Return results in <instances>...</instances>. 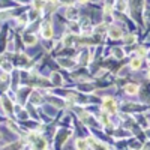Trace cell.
I'll use <instances>...</instances> for the list:
<instances>
[{"mask_svg": "<svg viewBox=\"0 0 150 150\" xmlns=\"http://www.w3.org/2000/svg\"><path fill=\"white\" fill-rule=\"evenodd\" d=\"M104 108H105L107 111H110V112H114V111H116V102H114V99H111V98L105 99Z\"/></svg>", "mask_w": 150, "mask_h": 150, "instance_id": "cell-1", "label": "cell"}, {"mask_svg": "<svg viewBox=\"0 0 150 150\" xmlns=\"http://www.w3.org/2000/svg\"><path fill=\"white\" fill-rule=\"evenodd\" d=\"M108 36L111 38V39H119V38L122 36L120 27H111V29L108 30Z\"/></svg>", "mask_w": 150, "mask_h": 150, "instance_id": "cell-2", "label": "cell"}, {"mask_svg": "<svg viewBox=\"0 0 150 150\" xmlns=\"http://www.w3.org/2000/svg\"><path fill=\"white\" fill-rule=\"evenodd\" d=\"M42 35H44V38H45V39H50V38L53 36V29H51V26H50V24H44V30H42Z\"/></svg>", "mask_w": 150, "mask_h": 150, "instance_id": "cell-3", "label": "cell"}, {"mask_svg": "<svg viewBox=\"0 0 150 150\" xmlns=\"http://www.w3.org/2000/svg\"><path fill=\"white\" fill-rule=\"evenodd\" d=\"M2 102H3V107H5L6 112H12L14 107H12V102L9 101V99H8V98H3V99H2Z\"/></svg>", "mask_w": 150, "mask_h": 150, "instance_id": "cell-4", "label": "cell"}, {"mask_svg": "<svg viewBox=\"0 0 150 150\" xmlns=\"http://www.w3.org/2000/svg\"><path fill=\"white\" fill-rule=\"evenodd\" d=\"M23 146V141H18V143H14V144H9L8 147H5L3 150H20Z\"/></svg>", "mask_w": 150, "mask_h": 150, "instance_id": "cell-5", "label": "cell"}, {"mask_svg": "<svg viewBox=\"0 0 150 150\" xmlns=\"http://www.w3.org/2000/svg\"><path fill=\"white\" fill-rule=\"evenodd\" d=\"M24 44L26 45H33V44H36V38L35 36H32V35H29V36H24Z\"/></svg>", "mask_w": 150, "mask_h": 150, "instance_id": "cell-6", "label": "cell"}, {"mask_svg": "<svg viewBox=\"0 0 150 150\" xmlns=\"http://www.w3.org/2000/svg\"><path fill=\"white\" fill-rule=\"evenodd\" d=\"M126 92L129 95H135L137 92H138V87H137L135 84H129V86H126Z\"/></svg>", "mask_w": 150, "mask_h": 150, "instance_id": "cell-7", "label": "cell"}, {"mask_svg": "<svg viewBox=\"0 0 150 150\" xmlns=\"http://www.w3.org/2000/svg\"><path fill=\"white\" fill-rule=\"evenodd\" d=\"M140 66H141V60H140V59H132L131 68H132V69H138Z\"/></svg>", "mask_w": 150, "mask_h": 150, "instance_id": "cell-8", "label": "cell"}, {"mask_svg": "<svg viewBox=\"0 0 150 150\" xmlns=\"http://www.w3.org/2000/svg\"><path fill=\"white\" fill-rule=\"evenodd\" d=\"M77 147H78V150H86L87 149V143L84 140H77Z\"/></svg>", "mask_w": 150, "mask_h": 150, "instance_id": "cell-9", "label": "cell"}, {"mask_svg": "<svg viewBox=\"0 0 150 150\" xmlns=\"http://www.w3.org/2000/svg\"><path fill=\"white\" fill-rule=\"evenodd\" d=\"M32 102L33 104H39L41 102V96L38 93H32Z\"/></svg>", "mask_w": 150, "mask_h": 150, "instance_id": "cell-10", "label": "cell"}, {"mask_svg": "<svg viewBox=\"0 0 150 150\" xmlns=\"http://www.w3.org/2000/svg\"><path fill=\"white\" fill-rule=\"evenodd\" d=\"M53 81H54V84H56V86H60L62 78H60V75H59V74H53Z\"/></svg>", "mask_w": 150, "mask_h": 150, "instance_id": "cell-11", "label": "cell"}, {"mask_svg": "<svg viewBox=\"0 0 150 150\" xmlns=\"http://www.w3.org/2000/svg\"><path fill=\"white\" fill-rule=\"evenodd\" d=\"M35 8L36 9H42L44 8V2L42 0H35Z\"/></svg>", "mask_w": 150, "mask_h": 150, "instance_id": "cell-12", "label": "cell"}, {"mask_svg": "<svg viewBox=\"0 0 150 150\" xmlns=\"http://www.w3.org/2000/svg\"><path fill=\"white\" fill-rule=\"evenodd\" d=\"M114 56H116L117 59H122V57H123V53H122V50L116 48V50H114Z\"/></svg>", "mask_w": 150, "mask_h": 150, "instance_id": "cell-13", "label": "cell"}, {"mask_svg": "<svg viewBox=\"0 0 150 150\" xmlns=\"http://www.w3.org/2000/svg\"><path fill=\"white\" fill-rule=\"evenodd\" d=\"M95 150H108L105 146H102V144H95V147H93Z\"/></svg>", "mask_w": 150, "mask_h": 150, "instance_id": "cell-14", "label": "cell"}, {"mask_svg": "<svg viewBox=\"0 0 150 150\" xmlns=\"http://www.w3.org/2000/svg\"><path fill=\"white\" fill-rule=\"evenodd\" d=\"M60 63L63 65V66H66V68H69V66H72V63L69 60H60Z\"/></svg>", "mask_w": 150, "mask_h": 150, "instance_id": "cell-15", "label": "cell"}, {"mask_svg": "<svg viewBox=\"0 0 150 150\" xmlns=\"http://www.w3.org/2000/svg\"><path fill=\"white\" fill-rule=\"evenodd\" d=\"M75 14H77V11H75V9H69L68 11V17H75Z\"/></svg>", "mask_w": 150, "mask_h": 150, "instance_id": "cell-16", "label": "cell"}, {"mask_svg": "<svg viewBox=\"0 0 150 150\" xmlns=\"http://www.w3.org/2000/svg\"><path fill=\"white\" fill-rule=\"evenodd\" d=\"M117 8H119L120 11H125V3H123V2H119V5H117Z\"/></svg>", "mask_w": 150, "mask_h": 150, "instance_id": "cell-17", "label": "cell"}, {"mask_svg": "<svg viewBox=\"0 0 150 150\" xmlns=\"http://www.w3.org/2000/svg\"><path fill=\"white\" fill-rule=\"evenodd\" d=\"M134 39H135V38H134V36H131V35H129V36H126V42H134Z\"/></svg>", "mask_w": 150, "mask_h": 150, "instance_id": "cell-18", "label": "cell"}, {"mask_svg": "<svg viewBox=\"0 0 150 150\" xmlns=\"http://www.w3.org/2000/svg\"><path fill=\"white\" fill-rule=\"evenodd\" d=\"M81 2H87V0H81Z\"/></svg>", "mask_w": 150, "mask_h": 150, "instance_id": "cell-19", "label": "cell"}]
</instances>
